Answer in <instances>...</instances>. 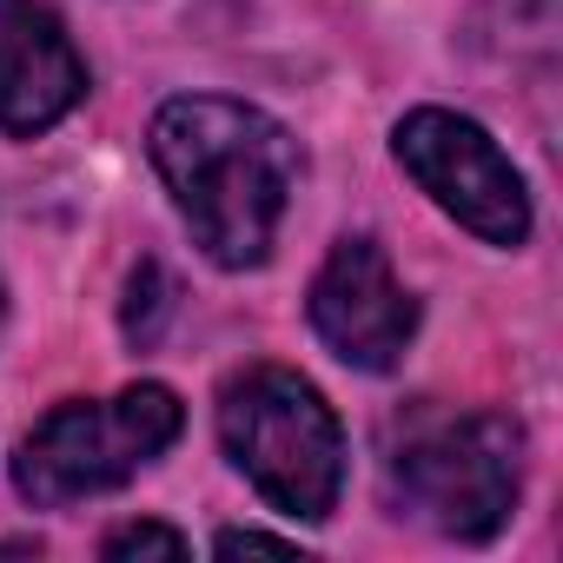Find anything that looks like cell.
<instances>
[{"mask_svg": "<svg viewBox=\"0 0 563 563\" xmlns=\"http://www.w3.org/2000/svg\"><path fill=\"white\" fill-rule=\"evenodd\" d=\"M153 166L212 265L245 272L272 258L299 192V146L272 113L225 93H179L153 113Z\"/></svg>", "mask_w": 563, "mask_h": 563, "instance_id": "cell-1", "label": "cell"}, {"mask_svg": "<svg viewBox=\"0 0 563 563\" xmlns=\"http://www.w3.org/2000/svg\"><path fill=\"white\" fill-rule=\"evenodd\" d=\"M219 444L232 471L299 523L332 517L345 490V431L325 391L286 365H252L219 391Z\"/></svg>", "mask_w": 563, "mask_h": 563, "instance_id": "cell-2", "label": "cell"}, {"mask_svg": "<svg viewBox=\"0 0 563 563\" xmlns=\"http://www.w3.org/2000/svg\"><path fill=\"white\" fill-rule=\"evenodd\" d=\"M179 424H186V411L166 385H126L113 398H67L21 438L14 484L41 510L107 497L126 477H140L179 438Z\"/></svg>", "mask_w": 563, "mask_h": 563, "instance_id": "cell-3", "label": "cell"}, {"mask_svg": "<svg viewBox=\"0 0 563 563\" xmlns=\"http://www.w3.org/2000/svg\"><path fill=\"white\" fill-rule=\"evenodd\" d=\"M517 484L523 431L504 411L444 418L391 457V504L457 543H490L517 510Z\"/></svg>", "mask_w": 563, "mask_h": 563, "instance_id": "cell-4", "label": "cell"}, {"mask_svg": "<svg viewBox=\"0 0 563 563\" xmlns=\"http://www.w3.org/2000/svg\"><path fill=\"white\" fill-rule=\"evenodd\" d=\"M391 153H398V166H405L464 232H477L484 245L517 252V245L530 239V192H523V173L504 159V146H497L477 120H464V113H451V107H418V113L398 120Z\"/></svg>", "mask_w": 563, "mask_h": 563, "instance_id": "cell-5", "label": "cell"}, {"mask_svg": "<svg viewBox=\"0 0 563 563\" xmlns=\"http://www.w3.org/2000/svg\"><path fill=\"white\" fill-rule=\"evenodd\" d=\"M312 332L358 372H391L405 345L418 339V299L405 292V278L391 272L378 239H339L332 258L312 278Z\"/></svg>", "mask_w": 563, "mask_h": 563, "instance_id": "cell-6", "label": "cell"}, {"mask_svg": "<svg viewBox=\"0 0 563 563\" xmlns=\"http://www.w3.org/2000/svg\"><path fill=\"white\" fill-rule=\"evenodd\" d=\"M87 100V60L47 0H0V133L34 140Z\"/></svg>", "mask_w": 563, "mask_h": 563, "instance_id": "cell-7", "label": "cell"}, {"mask_svg": "<svg viewBox=\"0 0 563 563\" xmlns=\"http://www.w3.org/2000/svg\"><path fill=\"white\" fill-rule=\"evenodd\" d=\"M173 312V286H166V272L159 265H140L133 272V306H126V332L140 339V345H153L159 339V319Z\"/></svg>", "mask_w": 563, "mask_h": 563, "instance_id": "cell-8", "label": "cell"}, {"mask_svg": "<svg viewBox=\"0 0 563 563\" xmlns=\"http://www.w3.org/2000/svg\"><path fill=\"white\" fill-rule=\"evenodd\" d=\"M100 556H186V537L173 530V523H120L107 543H100Z\"/></svg>", "mask_w": 563, "mask_h": 563, "instance_id": "cell-9", "label": "cell"}, {"mask_svg": "<svg viewBox=\"0 0 563 563\" xmlns=\"http://www.w3.org/2000/svg\"><path fill=\"white\" fill-rule=\"evenodd\" d=\"M212 550H219V556H239V550H278V556H292L299 543H292V537H265V530H219Z\"/></svg>", "mask_w": 563, "mask_h": 563, "instance_id": "cell-10", "label": "cell"}, {"mask_svg": "<svg viewBox=\"0 0 563 563\" xmlns=\"http://www.w3.org/2000/svg\"><path fill=\"white\" fill-rule=\"evenodd\" d=\"M0 325H8V286H0Z\"/></svg>", "mask_w": 563, "mask_h": 563, "instance_id": "cell-11", "label": "cell"}]
</instances>
